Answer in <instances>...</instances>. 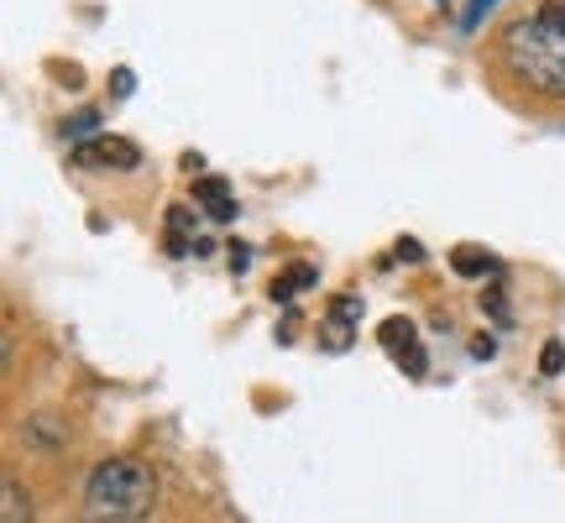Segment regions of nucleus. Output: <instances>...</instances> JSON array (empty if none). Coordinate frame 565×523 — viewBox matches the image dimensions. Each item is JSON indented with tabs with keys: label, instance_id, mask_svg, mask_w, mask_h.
Returning <instances> with one entry per match:
<instances>
[{
	"label": "nucleus",
	"instance_id": "f257e3e1",
	"mask_svg": "<svg viewBox=\"0 0 565 523\" xmlns=\"http://www.w3.org/2000/svg\"><path fill=\"white\" fill-rule=\"evenodd\" d=\"M158 498L152 466L137 456H110L84 482V523H131Z\"/></svg>",
	"mask_w": 565,
	"mask_h": 523
},
{
	"label": "nucleus",
	"instance_id": "f03ea898",
	"mask_svg": "<svg viewBox=\"0 0 565 523\" xmlns=\"http://www.w3.org/2000/svg\"><path fill=\"white\" fill-rule=\"evenodd\" d=\"M503 63L519 84H529L545 100H565V38L540 21H513L503 32Z\"/></svg>",
	"mask_w": 565,
	"mask_h": 523
},
{
	"label": "nucleus",
	"instance_id": "7ed1b4c3",
	"mask_svg": "<svg viewBox=\"0 0 565 523\" xmlns=\"http://www.w3.org/2000/svg\"><path fill=\"white\" fill-rule=\"evenodd\" d=\"M74 158L84 168H121V173H131L141 162V152H137V141H126V137H95V141H79Z\"/></svg>",
	"mask_w": 565,
	"mask_h": 523
},
{
	"label": "nucleus",
	"instance_id": "20e7f679",
	"mask_svg": "<svg viewBox=\"0 0 565 523\" xmlns=\"http://www.w3.org/2000/svg\"><path fill=\"white\" fill-rule=\"evenodd\" d=\"M377 341H383L387 351H393V356L404 362V372H414V377L424 372V345H419V330H414L408 320H387L383 330H377Z\"/></svg>",
	"mask_w": 565,
	"mask_h": 523
},
{
	"label": "nucleus",
	"instance_id": "39448f33",
	"mask_svg": "<svg viewBox=\"0 0 565 523\" xmlns=\"http://www.w3.org/2000/svg\"><path fill=\"white\" fill-rule=\"evenodd\" d=\"M194 200H200V210L210 221H236V200H231V183H225L221 173H204V179L194 183Z\"/></svg>",
	"mask_w": 565,
	"mask_h": 523
},
{
	"label": "nucleus",
	"instance_id": "423d86ee",
	"mask_svg": "<svg viewBox=\"0 0 565 523\" xmlns=\"http://www.w3.org/2000/svg\"><path fill=\"white\" fill-rule=\"evenodd\" d=\"M320 278V273H315V267H309V262H294V267H288V273H278V282H273V299H299L303 288H309V282Z\"/></svg>",
	"mask_w": 565,
	"mask_h": 523
},
{
	"label": "nucleus",
	"instance_id": "0eeeda50",
	"mask_svg": "<svg viewBox=\"0 0 565 523\" xmlns=\"http://www.w3.org/2000/svg\"><path fill=\"white\" fill-rule=\"evenodd\" d=\"M6 523H32V498H26L21 477H11V471H6Z\"/></svg>",
	"mask_w": 565,
	"mask_h": 523
},
{
	"label": "nucleus",
	"instance_id": "6e6552de",
	"mask_svg": "<svg viewBox=\"0 0 565 523\" xmlns=\"http://www.w3.org/2000/svg\"><path fill=\"white\" fill-rule=\"evenodd\" d=\"M183 221H189L183 210H168V252H173V257H183V252H189V236H183ZM194 252H210V242H194Z\"/></svg>",
	"mask_w": 565,
	"mask_h": 523
},
{
	"label": "nucleus",
	"instance_id": "1a4fd4ad",
	"mask_svg": "<svg viewBox=\"0 0 565 523\" xmlns=\"http://www.w3.org/2000/svg\"><path fill=\"white\" fill-rule=\"evenodd\" d=\"M450 262H456V273H466V278H477V273L487 278V273H492V257H487V252H477V246H461Z\"/></svg>",
	"mask_w": 565,
	"mask_h": 523
},
{
	"label": "nucleus",
	"instance_id": "9d476101",
	"mask_svg": "<svg viewBox=\"0 0 565 523\" xmlns=\"http://www.w3.org/2000/svg\"><path fill=\"white\" fill-rule=\"evenodd\" d=\"M534 21H540V26H550V32H561V38H565V0H545V6L534 11Z\"/></svg>",
	"mask_w": 565,
	"mask_h": 523
},
{
	"label": "nucleus",
	"instance_id": "9b49d317",
	"mask_svg": "<svg viewBox=\"0 0 565 523\" xmlns=\"http://www.w3.org/2000/svg\"><path fill=\"white\" fill-rule=\"evenodd\" d=\"M540 372H545V377L565 372V345L561 341H545V351H540Z\"/></svg>",
	"mask_w": 565,
	"mask_h": 523
},
{
	"label": "nucleus",
	"instance_id": "f8f14e48",
	"mask_svg": "<svg viewBox=\"0 0 565 523\" xmlns=\"http://www.w3.org/2000/svg\"><path fill=\"white\" fill-rule=\"evenodd\" d=\"M492 6H498V0H471V6H466V17H461L466 32H471V26H477V21H482L487 11H492Z\"/></svg>",
	"mask_w": 565,
	"mask_h": 523
},
{
	"label": "nucleus",
	"instance_id": "ddd939ff",
	"mask_svg": "<svg viewBox=\"0 0 565 523\" xmlns=\"http://www.w3.org/2000/svg\"><path fill=\"white\" fill-rule=\"evenodd\" d=\"M95 121H100V110H79V116L68 121V137H79V131H89Z\"/></svg>",
	"mask_w": 565,
	"mask_h": 523
},
{
	"label": "nucleus",
	"instance_id": "4468645a",
	"mask_svg": "<svg viewBox=\"0 0 565 523\" xmlns=\"http://www.w3.org/2000/svg\"><path fill=\"white\" fill-rule=\"evenodd\" d=\"M116 95H131V68H116Z\"/></svg>",
	"mask_w": 565,
	"mask_h": 523
}]
</instances>
